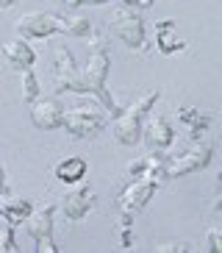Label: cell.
I'll list each match as a JSON object with an SVG mask.
<instances>
[{"label": "cell", "mask_w": 222, "mask_h": 253, "mask_svg": "<svg viewBox=\"0 0 222 253\" xmlns=\"http://www.w3.org/2000/svg\"><path fill=\"white\" fill-rule=\"evenodd\" d=\"M6 192V167L0 164V195Z\"/></svg>", "instance_id": "cell-24"}, {"label": "cell", "mask_w": 222, "mask_h": 253, "mask_svg": "<svg viewBox=\"0 0 222 253\" xmlns=\"http://www.w3.org/2000/svg\"><path fill=\"white\" fill-rule=\"evenodd\" d=\"M53 214H56V203H44V206L34 209V211L25 217L28 234L37 239L39 253H59L61 251V248L56 245V239H53Z\"/></svg>", "instance_id": "cell-7"}, {"label": "cell", "mask_w": 222, "mask_h": 253, "mask_svg": "<svg viewBox=\"0 0 222 253\" xmlns=\"http://www.w3.org/2000/svg\"><path fill=\"white\" fill-rule=\"evenodd\" d=\"M3 56L8 59V64H11L14 70H25V67H31V64L37 61V53H34V47H31L25 39H20V37L3 45Z\"/></svg>", "instance_id": "cell-13"}, {"label": "cell", "mask_w": 222, "mask_h": 253, "mask_svg": "<svg viewBox=\"0 0 222 253\" xmlns=\"http://www.w3.org/2000/svg\"><path fill=\"white\" fill-rule=\"evenodd\" d=\"M86 172H89L86 159L83 156H70L56 167V178H59L61 184H78V181L86 178Z\"/></svg>", "instance_id": "cell-15"}, {"label": "cell", "mask_w": 222, "mask_h": 253, "mask_svg": "<svg viewBox=\"0 0 222 253\" xmlns=\"http://www.w3.org/2000/svg\"><path fill=\"white\" fill-rule=\"evenodd\" d=\"M53 61H56V73H53L56 92H78V64H75V56L67 50V45H56Z\"/></svg>", "instance_id": "cell-9"}, {"label": "cell", "mask_w": 222, "mask_h": 253, "mask_svg": "<svg viewBox=\"0 0 222 253\" xmlns=\"http://www.w3.org/2000/svg\"><path fill=\"white\" fill-rule=\"evenodd\" d=\"M125 6H131V8H148V6H153V0H122Z\"/></svg>", "instance_id": "cell-23"}, {"label": "cell", "mask_w": 222, "mask_h": 253, "mask_svg": "<svg viewBox=\"0 0 222 253\" xmlns=\"http://www.w3.org/2000/svg\"><path fill=\"white\" fill-rule=\"evenodd\" d=\"M95 201L97 195L95 189H89V186H83V189H78V192H73L70 198L64 201V206H61V211H64L67 220H73V223H78V220H83V217L95 209Z\"/></svg>", "instance_id": "cell-12"}, {"label": "cell", "mask_w": 222, "mask_h": 253, "mask_svg": "<svg viewBox=\"0 0 222 253\" xmlns=\"http://www.w3.org/2000/svg\"><path fill=\"white\" fill-rule=\"evenodd\" d=\"M6 6H11V0H0V8H6Z\"/></svg>", "instance_id": "cell-27"}, {"label": "cell", "mask_w": 222, "mask_h": 253, "mask_svg": "<svg viewBox=\"0 0 222 253\" xmlns=\"http://www.w3.org/2000/svg\"><path fill=\"white\" fill-rule=\"evenodd\" d=\"M109 25L131 50H142V47H145V20H142L131 6L122 3V6L114 8L111 17H109Z\"/></svg>", "instance_id": "cell-6"}, {"label": "cell", "mask_w": 222, "mask_h": 253, "mask_svg": "<svg viewBox=\"0 0 222 253\" xmlns=\"http://www.w3.org/2000/svg\"><path fill=\"white\" fill-rule=\"evenodd\" d=\"M206 251H222V234H220V228L217 225H211L208 228V234H206Z\"/></svg>", "instance_id": "cell-20"}, {"label": "cell", "mask_w": 222, "mask_h": 253, "mask_svg": "<svg viewBox=\"0 0 222 253\" xmlns=\"http://www.w3.org/2000/svg\"><path fill=\"white\" fill-rule=\"evenodd\" d=\"M109 70H111V59H109V50H106V37L92 31V50H89V59H86L83 67H78V95L97 97L103 109H109L111 114H117L119 112L117 100L106 92Z\"/></svg>", "instance_id": "cell-2"}, {"label": "cell", "mask_w": 222, "mask_h": 253, "mask_svg": "<svg viewBox=\"0 0 222 253\" xmlns=\"http://www.w3.org/2000/svg\"><path fill=\"white\" fill-rule=\"evenodd\" d=\"M178 114H181V120L189 126V134H192L194 139H200V136H203V131L211 126V117H208V114H200L197 109H186V106H181V109H178Z\"/></svg>", "instance_id": "cell-17"}, {"label": "cell", "mask_w": 222, "mask_h": 253, "mask_svg": "<svg viewBox=\"0 0 222 253\" xmlns=\"http://www.w3.org/2000/svg\"><path fill=\"white\" fill-rule=\"evenodd\" d=\"M155 189H158V181L155 178H148V175L131 178L125 186H122V192H119L117 209L125 211V214H139L142 209L150 203V198L155 195Z\"/></svg>", "instance_id": "cell-8"}, {"label": "cell", "mask_w": 222, "mask_h": 253, "mask_svg": "<svg viewBox=\"0 0 222 253\" xmlns=\"http://www.w3.org/2000/svg\"><path fill=\"white\" fill-rule=\"evenodd\" d=\"M158 97H161L158 89H148V92H142L136 100H131L125 109H119V112L114 114L111 131H114V139H117L119 145H136V142H139L142 120L148 117L150 109L158 103Z\"/></svg>", "instance_id": "cell-3"}, {"label": "cell", "mask_w": 222, "mask_h": 253, "mask_svg": "<svg viewBox=\"0 0 222 253\" xmlns=\"http://www.w3.org/2000/svg\"><path fill=\"white\" fill-rule=\"evenodd\" d=\"M31 123L42 131H56L64 126V106L56 97H42L31 100Z\"/></svg>", "instance_id": "cell-10"}, {"label": "cell", "mask_w": 222, "mask_h": 253, "mask_svg": "<svg viewBox=\"0 0 222 253\" xmlns=\"http://www.w3.org/2000/svg\"><path fill=\"white\" fill-rule=\"evenodd\" d=\"M155 251H161V253H175V251H192V248L186 245V242H164V245H155Z\"/></svg>", "instance_id": "cell-22"}, {"label": "cell", "mask_w": 222, "mask_h": 253, "mask_svg": "<svg viewBox=\"0 0 222 253\" xmlns=\"http://www.w3.org/2000/svg\"><path fill=\"white\" fill-rule=\"evenodd\" d=\"M145 170H148V159L142 156L128 164V178H139V175H145Z\"/></svg>", "instance_id": "cell-21"}, {"label": "cell", "mask_w": 222, "mask_h": 253, "mask_svg": "<svg viewBox=\"0 0 222 253\" xmlns=\"http://www.w3.org/2000/svg\"><path fill=\"white\" fill-rule=\"evenodd\" d=\"M8 251H17L14 223H11V220H8L3 211H0V253H8Z\"/></svg>", "instance_id": "cell-19"}, {"label": "cell", "mask_w": 222, "mask_h": 253, "mask_svg": "<svg viewBox=\"0 0 222 253\" xmlns=\"http://www.w3.org/2000/svg\"><path fill=\"white\" fill-rule=\"evenodd\" d=\"M0 211H3V214L17 225V223H22V220L34 211V203L25 201V198H14V195L3 192V195H0Z\"/></svg>", "instance_id": "cell-16"}, {"label": "cell", "mask_w": 222, "mask_h": 253, "mask_svg": "<svg viewBox=\"0 0 222 253\" xmlns=\"http://www.w3.org/2000/svg\"><path fill=\"white\" fill-rule=\"evenodd\" d=\"M61 3H67V6H70V8H78V6H81L78 0H61Z\"/></svg>", "instance_id": "cell-26"}, {"label": "cell", "mask_w": 222, "mask_h": 253, "mask_svg": "<svg viewBox=\"0 0 222 253\" xmlns=\"http://www.w3.org/2000/svg\"><path fill=\"white\" fill-rule=\"evenodd\" d=\"M155 47H158V53H164V56H170V53L184 50L186 47L184 39L175 37V23H172V20L155 23Z\"/></svg>", "instance_id": "cell-14"}, {"label": "cell", "mask_w": 222, "mask_h": 253, "mask_svg": "<svg viewBox=\"0 0 222 253\" xmlns=\"http://www.w3.org/2000/svg\"><path fill=\"white\" fill-rule=\"evenodd\" d=\"M139 139L145 142L150 150H167L172 145V139H175V131H172V126L167 123V117H161V114H150V117L142 120Z\"/></svg>", "instance_id": "cell-11"}, {"label": "cell", "mask_w": 222, "mask_h": 253, "mask_svg": "<svg viewBox=\"0 0 222 253\" xmlns=\"http://www.w3.org/2000/svg\"><path fill=\"white\" fill-rule=\"evenodd\" d=\"M61 128H67V134H73L75 139L97 136L106 128L103 109H97V106H86V103L73 106V109H67V112H64V126H61Z\"/></svg>", "instance_id": "cell-5"}, {"label": "cell", "mask_w": 222, "mask_h": 253, "mask_svg": "<svg viewBox=\"0 0 222 253\" xmlns=\"http://www.w3.org/2000/svg\"><path fill=\"white\" fill-rule=\"evenodd\" d=\"M20 39H47L53 34L92 37V20L81 14H56V11H28L14 23Z\"/></svg>", "instance_id": "cell-1"}, {"label": "cell", "mask_w": 222, "mask_h": 253, "mask_svg": "<svg viewBox=\"0 0 222 253\" xmlns=\"http://www.w3.org/2000/svg\"><path fill=\"white\" fill-rule=\"evenodd\" d=\"M81 6H103V3H109V0H78Z\"/></svg>", "instance_id": "cell-25"}, {"label": "cell", "mask_w": 222, "mask_h": 253, "mask_svg": "<svg viewBox=\"0 0 222 253\" xmlns=\"http://www.w3.org/2000/svg\"><path fill=\"white\" fill-rule=\"evenodd\" d=\"M211 156H214V145L208 139L203 142H194L189 150H184L181 156H170L164 162V178L167 181H175V178H184L189 172H197V170H206L211 164Z\"/></svg>", "instance_id": "cell-4"}, {"label": "cell", "mask_w": 222, "mask_h": 253, "mask_svg": "<svg viewBox=\"0 0 222 253\" xmlns=\"http://www.w3.org/2000/svg\"><path fill=\"white\" fill-rule=\"evenodd\" d=\"M20 89H22V100L25 103H31V100L39 97V81H37V75H34L31 67L20 70Z\"/></svg>", "instance_id": "cell-18"}]
</instances>
